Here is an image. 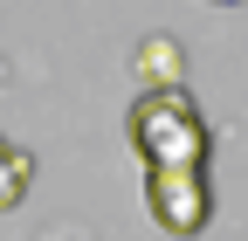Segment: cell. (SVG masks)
<instances>
[{
  "label": "cell",
  "instance_id": "cell-1",
  "mask_svg": "<svg viewBox=\"0 0 248 241\" xmlns=\"http://www.w3.org/2000/svg\"><path fill=\"white\" fill-rule=\"evenodd\" d=\"M124 138H131V152L145 166H207V152H214V131H207L186 83L138 90L131 110H124Z\"/></svg>",
  "mask_w": 248,
  "mask_h": 241
},
{
  "label": "cell",
  "instance_id": "cell-2",
  "mask_svg": "<svg viewBox=\"0 0 248 241\" xmlns=\"http://www.w3.org/2000/svg\"><path fill=\"white\" fill-rule=\"evenodd\" d=\"M145 207L172 241H193L214 221V193H207V166H145Z\"/></svg>",
  "mask_w": 248,
  "mask_h": 241
},
{
  "label": "cell",
  "instance_id": "cell-3",
  "mask_svg": "<svg viewBox=\"0 0 248 241\" xmlns=\"http://www.w3.org/2000/svg\"><path fill=\"white\" fill-rule=\"evenodd\" d=\"M131 62H138V90H172V83L186 76V55H179V42H166V35H145Z\"/></svg>",
  "mask_w": 248,
  "mask_h": 241
},
{
  "label": "cell",
  "instance_id": "cell-4",
  "mask_svg": "<svg viewBox=\"0 0 248 241\" xmlns=\"http://www.w3.org/2000/svg\"><path fill=\"white\" fill-rule=\"evenodd\" d=\"M28 186H35V152L14 145V138H0V214H14L28 200Z\"/></svg>",
  "mask_w": 248,
  "mask_h": 241
},
{
  "label": "cell",
  "instance_id": "cell-5",
  "mask_svg": "<svg viewBox=\"0 0 248 241\" xmlns=\"http://www.w3.org/2000/svg\"><path fill=\"white\" fill-rule=\"evenodd\" d=\"M214 7H234V0H214Z\"/></svg>",
  "mask_w": 248,
  "mask_h": 241
}]
</instances>
